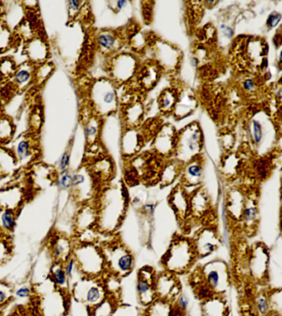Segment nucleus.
Instances as JSON below:
<instances>
[{"label":"nucleus","mask_w":282,"mask_h":316,"mask_svg":"<svg viewBox=\"0 0 282 316\" xmlns=\"http://www.w3.org/2000/svg\"><path fill=\"white\" fill-rule=\"evenodd\" d=\"M198 259L192 239L178 236L172 241L162 263L165 271L177 276L187 273Z\"/></svg>","instance_id":"f257e3e1"},{"label":"nucleus","mask_w":282,"mask_h":316,"mask_svg":"<svg viewBox=\"0 0 282 316\" xmlns=\"http://www.w3.org/2000/svg\"><path fill=\"white\" fill-rule=\"evenodd\" d=\"M104 256L106 272L122 278L129 275L135 268V256L118 239H113L100 245Z\"/></svg>","instance_id":"f03ea898"},{"label":"nucleus","mask_w":282,"mask_h":316,"mask_svg":"<svg viewBox=\"0 0 282 316\" xmlns=\"http://www.w3.org/2000/svg\"><path fill=\"white\" fill-rule=\"evenodd\" d=\"M73 256L82 277L102 278L106 272L104 256L100 245L78 241V244H74Z\"/></svg>","instance_id":"7ed1b4c3"},{"label":"nucleus","mask_w":282,"mask_h":316,"mask_svg":"<svg viewBox=\"0 0 282 316\" xmlns=\"http://www.w3.org/2000/svg\"><path fill=\"white\" fill-rule=\"evenodd\" d=\"M73 291L74 297L94 310L106 301L107 292L102 278L89 277H82L74 283Z\"/></svg>","instance_id":"20e7f679"},{"label":"nucleus","mask_w":282,"mask_h":316,"mask_svg":"<svg viewBox=\"0 0 282 316\" xmlns=\"http://www.w3.org/2000/svg\"><path fill=\"white\" fill-rule=\"evenodd\" d=\"M202 279L211 290L217 295L226 290L229 283L228 271L224 263L212 261L201 269Z\"/></svg>","instance_id":"39448f33"},{"label":"nucleus","mask_w":282,"mask_h":316,"mask_svg":"<svg viewBox=\"0 0 282 316\" xmlns=\"http://www.w3.org/2000/svg\"><path fill=\"white\" fill-rule=\"evenodd\" d=\"M155 277V272L150 267H145L139 271L136 290L139 301L142 305H150L154 303L156 300V293L154 288Z\"/></svg>","instance_id":"423d86ee"},{"label":"nucleus","mask_w":282,"mask_h":316,"mask_svg":"<svg viewBox=\"0 0 282 316\" xmlns=\"http://www.w3.org/2000/svg\"><path fill=\"white\" fill-rule=\"evenodd\" d=\"M194 248L198 258H204L215 251L219 245L217 232L214 228H206L201 230L192 239Z\"/></svg>","instance_id":"0eeeda50"},{"label":"nucleus","mask_w":282,"mask_h":316,"mask_svg":"<svg viewBox=\"0 0 282 316\" xmlns=\"http://www.w3.org/2000/svg\"><path fill=\"white\" fill-rule=\"evenodd\" d=\"M191 133L184 134V136L181 139L180 145L178 146V159L179 161L190 162L194 158L198 157V152L201 150L200 131L195 128L191 127Z\"/></svg>","instance_id":"6e6552de"},{"label":"nucleus","mask_w":282,"mask_h":316,"mask_svg":"<svg viewBox=\"0 0 282 316\" xmlns=\"http://www.w3.org/2000/svg\"><path fill=\"white\" fill-rule=\"evenodd\" d=\"M98 221L97 204H82L74 218V232L78 236L88 230L98 229Z\"/></svg>","instance_id":"1a4fd4ad"},{"label":"nucleus","mask_w":282,"mask_h":316,"mask_svg":"<svg viewBox=\"0 0 282 316\" xmlns=\"http://www.w3.org/2000/svg\"><path fill=\"white\" fill-rule=\"evenodd\" d=\"M157 298L162 299L164 301L174 300V297H178L179 293L175 292L178 289V281L177 276L173 273L164 271L155 277L154 283Z\"/></svg>","instance_id":"9d476101"},{"label":"nucleus","mask_w":282,"mask_h":316,"mask_svg":"<svg viewBox=\"0 0 282 316\" xmlns=\"http://www.w3.org/2000/svg\"><path fill=\"white\" fill-rule=\"evenodd\" d=\"M74 244L73 240L65 235H57L50 242V256L54 262L64 263L73 256Z\"/></svg>","instance_id":"9b49d317"},{"label":"nucleus","mask_w":282,"mask_h":316,"mask_svg":"<svg viewBox=\"0 0 282 316\" xmlns=\"http://www.w3.org/2000/svg\"><path fill=\"white\" fill-rule=\"evenodd\" d=\"M170 204L179 221L186 222L190 217V196L181 184L170 195Z\"/></svg>","instance_id":"f8f14e48"},{"label":"nucleus","mask_w":282,"mask_h":316,"mask_svg":"<svg viewBox=\"0 0 282 316\" xmlns=\"http://www.w3.org/2000/svg\"><path fill=\"white\" fill-rule=\"evenodd\" d=\"M203 177V165L200 158L195 157L186 164L182 170L181 185L183 188H198Z\"/></svg>","instance_id":"ddd939ff"},{"label":"nucleus","mask_w":282,"mask_h":316,"mask_svg":"<svg viewBox=\"0 0 282 316\" xmlns=\"http://www.w3.org/2000/svg\"><path fill=\"white\" fill-rule=\"evenodd\" d=\"M210 201L206 192L198 188L190 195V217L198 219L203 217L208 212Z\"/></svg>","instance_id":"4468645a"},{"label":"nucleus","mask_w":282,"mask_h":316,"mask_svg":"<svg viewBox=\"0 0 282 316\" xmlns=\"http://www.w3.org/2000/svg\"><path fill=\"white\" fill-rule=\"evenodd\" d=\"M267 253L263 246L256 247L250 261V268L252 276L256 279L263 281L267 270Z\"/></svg>","instance_id":"2eb2a0df"},{"label":"nucleus","mask_w":282,"mask_h":316,"mask_svg":"<svg viewBox=\"0 0 282 316\" xmlns=\"http://www.w3.org/2000/svg\"><path fill=\"white\" fill-rule=\"evenodd\" d=\"M50 277L58 290L64 293L69 292L70 281L65 273L63 264L53 263L52 266L50 268Z\"/></svg>","instance_id":"dca6fc26"},{"label":"nucleus","mask_w":282,"mask_h":316,"mask_svg":"<svg viewBox=\"0 0 282 316\" xmlns=\"http://www.w3.org/2000/svg\"><path fill=\"white\" fill-rule=\"evenodd\" d=\"M241 220L247 229L252 230L258 225L259 210L256 203L252 199H247V201H245Z\"/></svg>","instance_id":"f3484780"},{"label":"nucleus","mask_w":282,"mask_h":316,"mask_svg":"<svg viewBox=\"0 0 282 316\" xmlns=\"http://www.w3.org/2000/svg\"><path fill=\"white\" fill-rule=\"evenodd\" d=\"M17 223V212L14 209L0 208V230L5 233H11Z\"/></svg>","instance_id":"a211bd4d"},{"label":"nucleus","mask_w":282,"mask_h":316,"mask_svg":"<svg viewBox=\"0 0 282 316\" xmlns=\"http://www.w3.org/2000/svg\"><path fill=\"white\" fill-rule=\"evenodd\" d=\"M255 307L260 316H270L271 314V303L268 293H261L255 297Z\"/></svg>","instance_id":"6ab92c4d"},{"label":"nucleus","mask_w":282,"mask_h":316,"mask_svg":"<svg viewBox=\"0 0 282 316\" xmlns=\"http://www.w3.org/2000/svg\"><path fill=\"white\" fill-rule=\"evenodd\" d=\"M98 46L105 51H111L115 50L118 44V38L113 33H102L98 37Z\"/></svg>","instance_id":"aec40b11"},{"label":"nucleus","mask_w":282,"mask_h":316,"mask_svg":"<svg viewBox=\"0 0 282 316\" xmlns=\"http://www.w3.org/2000/svg\"><path fill=\"white\" fill-rule=\"evenodd\" d=\"M193 286L194 293H195V297H198L202 302L211 300L213 297H216L217 295L215 294L211 288H209L206 283H205L203 279L199 281L198 283L194 284Z\"/></svg>","instance_id":"412c9836"},{"label":"nucleus","mask_w":282,"mask_h":316,"mask_svg":"<svg viewBox=\"0 0 282 316\" xmlns=\"http://www.w3.org/2000/svg\"><path fill=\"white\" fill-rule=\"evenodd\" d=\"M271 303V314L282 316V290L274 291L268 293Z\"/></svg>","instance_id":"4be33fe9"},{"label":"nucleus","mask_w":282,"mask_h":316,"mask_svg":"<svg viewBox=\"0 0 282 316\" xmlns=\"http://www.w3.org/2000/svg\"><path fill=\"white\" fill-rule=\"evenodd\" d=\"M13 294L14 292L13 288L9 283L5 281H0V307L9 303L13 298Z\"/></svg>","instance_id":"5701e85b"},{"label":"nucleus","mask_w":282,"mask_h":316,"mask_svg":"<svg viewBox=\"0 0 282 316\" xmlns=\"http://www.w3.org/2000/svg\"><path fill=\"white\" fill-rule=\"evenodd\" d=\"M74 180V174H72L69 170L61 172V176L58 179L57 185L64 191L72 189Z\"/></svg>","instance_id":"b1692460"},{"label":"nucleus","mask_w":282,"mask_h":316,"mask_svg":"<svg viewBox=\"0 0 282 316\" xmlns=\"http://www.w3.org/2000/svg\"><path fill=\"white\" fill-rule=\"evenodd\" d=\"M177 172H178V169H177L176 166H174V164L167 165V167L162 170L160 176L161 180L163 181L165 185L170 184V183L174 181V180H175Z\"/></svg>","instance_id":"393cba45"},{"label":"nucleus","mask_w":282,"mask_h":316,"mask_svg":"<svg viewBox=\"0 0 282 316\" xmlns=\"http://www.w3.org/2000/svg\"><path fill=\"white\" fill-rule=\"evenodd\" d=\"M64 269H65V273L67 275L68 278L71 281L74 278V274L75 271H78V264H77L76 260L74 259V256L69 258L63 264Z\"/></svg>","instance_id":"a878e982"},{"label":"nucleus","mask_w":282,"mask_h":316,"mask_svg":"<svg viewBox=\"0 0 282 316\" xmlns=\"http://www.w3.org/2000/svg\"><path fill=\"white\" fill-rule=\"evenodd\" d=\"M174 99L175 98H174V93L171 91H167L166 92H163L160 97V100H159L160 108L165 111H170L173 106V104H174Z\"/></svg>","instance_id":"bb28decb"},{"label":"nucleus","mask_w":282,"mask_h":316,"mask_svg":"<svg viewBox=\"0 0 282 316\" xmlns=\"http://www.w3.org/2000/svg\"><path fill=\"white\" fill-rule=\"evenodd\" d=\"M33 288H31L30 286L25 285V286L20 287L19 288H18L15 291L14 295H15L16 297L19 299H27L30 298L33 296Z\"/></svg>","instance_id":"cd10ccee"},{"label":"nucleus","mask_w":282,"mask_h":316,"mask_svg":"<svg viewBox=\"0 0 282 316\" xmlns=\"http://www.w3.org/2000/svg\"><path fill=\"white\" fill-rule=\"evenodd\" d=\"M29 151H30V145L26 141H22L18 143L17 147V155L19 159H24L29 156Z\"/></svg>","instance_id":"c85d7f7f"},{"label":"nucleus","mask_w":282,"mask_h":316,"mask_svg":"<svg viewBox=\"0 0 282 316\" xmlns=\"http://www.w3.org/2000/svg\"><path fill=\"white\" fill-rule=\"evenodd\" d=\"M189 303H190V301H189L187 296L184 294H179L178 297H177L175 306L178 307V309H180L182 311L185 312L187 310V307H188Z\"/></svg>","instance_id":"c756f323"},{"label":"nucleus","mask_w":282,"mask_h":316,"mask_svg":"<svg viewBox=\"0 0 282 316\" xmlns=\"http://www.w3.org/2000/svg\"><path fill=\"white\" fill-rule=\"evenodd\" d=\"M70 152H65L63 156H61L59 163V170L61 172L68 170V167L70 166Z\"/></svg>","instance_id":"7c9ffc66"},{"label":"nucleus","mask_w":282,"mask_h":316,"mask_svg":"<svg viewBox=\"0 0 282 316\" xmlns=\"http://www.w3.org/2000/svg\"><path fill=\"white\" fill-rule=\"evenodd\" d=\"M30 77L31 74L29 71L21 70L16 75V82H18V84L20 85L24 84V83H26L30 79Z\"/></svg>","instance_id":"2f4dec72"},{"label":"nucleus","mask_w":282,"mask_h":316,"mask_svg":"<svg viewBox=\"0 0 282 316\" xmlns=\"http://www.w3.org/2000/svg\"><path fill=\"white\" fill-rule=\"evenodd\" d=\"M97 133H98V127L97 126H94V124H89V125H88L87 130H86L88 139L95 136Z\"/></svg>","instance_id":"473e14b6"},{"label":"nucleus","mask_w":282,"mask_h":316,"mask_svg":"<svg viewBox=\"0 0 282 316\" xmlns=\"http://www.w3.org/2000/svg\"><path fill=\"white\" fill-rule=\"evenodd\" d=\"M7 256V247L5 243L0 240V262Z\"/></svg>","instance_id":"72a5a7b5"},{"label":"nucleus","mask_w":282,"mask_h":316,"mask_svg":"<svg viewBox=\"0 0 282 316\" xmlns=\"http://www.w3.org/2000/svg\"><path fill=\"white\" fill-rule=\"evenodd\" d=\"M255 138H256L257 142H259L262 137V133H261V128L259 124H255Z\"/></svg>","instance_id":"f704fd0d"},{"label":"nucleus","mask_w":282,"mask_h":316,"mask_svg":"<svg viewBox=\"0 0 282 316\" xmlns=\"http://www.w3.org/2000/svg\"><path fill=\"white\" fill-rule=\"evenodd\" d=\"M144 211L148 214H153L154 213V205H152V204H146L144 207Z\"/></svg>","instance_id":"c9c22d12"},{"label":"nucleus","mask_w":282,"mask_h":316,"mask_svg":"<svg viewBox=\"0 0 282 316\" xmlns=\"http://www.w3.org/2000/svg\"><path fill=\"white\" fill-rule=\"evenodd\" d=\"M126 4H127L126 1H118V2L116 3L117 8H118V9H122V8H123Z\"/></svg>","instance_id":"e433bc0d"},{"label":"nucleus","mask_w":282,"mask_h":316,"mask_svg":"<svg viewBox=\"0 0 282 316\" xmlns=\"http://www.w3.org/2000/svg\"><path fill=\"white\" fill-rule=\"evenodd\" d=\"M280 232H281V233H282V217H281V218H280Z\"/></svg>","instance_id":"4c0bfd02"},{"label":"nucleus","mask_w":282,"mask_h":316,"mask_svg":"<svg viewBox=\"0 0 282 316\" xmlns=\"http://www.w3.org/2000/svg\"><path fill=\"white\" fill-rule=\"evenodd\" d=\"M270 316H280V315H277V314H270Z\"/></svg>","instance_id":"58836bf2"}]
</instances>
